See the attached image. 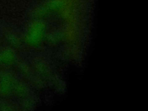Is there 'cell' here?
<instances>
[{"label":"cell","instance_id":"cell-3","mask_svg":"<svg viewBox=\"0 0 148 111\" xmlns=\"http://www.w3.org/2000/svg\"><path fill=\"white\" fill-rule=\"evenodd\" d=\"M0 45H1V37H0Z\"/></svg>","mask_w":148,"mask_h":111},{"label":"cell","instance_id":"cell-2","mask_svg":"<svg viewBox=\"0 0 148 111\" xmlns=\"http://www.w3.org/2000/svg\"><path fill=\"white\" fill-rule=\"evenodd\" d=\"M14 53L11 49L3 48L0 50V65L8 66L14 61Z\"/></svg>","mask_w":148,"mask_h":111},{"label":"cell","instance_id":"cell-1","mask_svg":"<svg viewBox=\"0 0 148 111\" xmlns=\"http://www.w3.org/2000/svg\"><path fill=\"white\" fill-rule=\"evenodd\" d=\"M13 86L12 76L8 72L0 73V95L2 97L8 96L12 92Z\"/></svg>","mask_w":148,"mask_h":111}]
</instances>
